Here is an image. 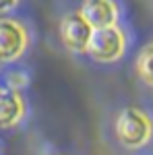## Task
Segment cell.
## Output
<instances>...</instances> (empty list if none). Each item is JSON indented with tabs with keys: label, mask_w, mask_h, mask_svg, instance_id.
<instances>
[{
	"label": "cell",
	"mask_w": 153,
	"mask_h": 155,
	"mask_svg": "<svg viewBox=\"0 0 153 155\" xmlns=\"http://www.w3.org/2000/svg\"><path fill=\"white\" fill-rule=\"evenodd\" d=\"M153 122L139 107H124L116 118V137L118 141L128 147L139 149L151 139Z\"/></svg>",
	"instance_id": "6da1fadb"
},
{
	"label": "cell",
	"mask_w": 153,
	"mask_h": 155,
	"mask_svg": "<svg viewBox=\"0 0 153 155\" xmlns=\"http://www.w3.org/2000/svg\"><path fill=\"white\" fill-rule=\"evenodd\" d=\"M124 52H126V35L118 25L104 27V29H93L87 54L95 62H101V64L116 62L124 56Z\"/></svg>",
	"instance_id": "7a4b0ae2"
},
{
	"label": "cell",
	"mask_w": 153,
	"mask_h": 155,
	"mask_svg": "<svg viewBox=\"0 0 153 155\" xmlns=\"http://www.w3.org/2000/svg\"><path fill=\"white\" fill-rule=\"evenodd\" d=\"M29 29L17 19L0 17V62H17L29 48Z\"/></svg>",
	"instance_id": "3957f363"
},
{
	"label": "cell",
	"mask_w": 153,
	"mask_h": 155,
	"mask_svg": "<svg viewBox=\"0 0 153 155\" xmlns=\"http://www.w3.org/2000/svg\"><path fill=\"white\" fill-rule=\"evenodd\" d=\"M93 35V27L87 23V19L79 11L68 12L60 21V39L64 48L72 54H87L89 41Z\"/></svg>",
	"instance_id": "277c9868"
},
{
	"label": "cell",
	"mask_w": 153,
	"mask_h": 155,
	"mask_svg": "<svg viewBox=\"0 0 153 155\" xmlns=\"http://www.w3.org/2000/svg\"><path fill=\"white\" fill-rule=\"evenodd\" d=\"M79 12L87 19V23L93 29L118 25V17H120L116 0H83Z\"/></svg>",
	"instance_id": "5b68a950"
},
{
	"label": "cell",
	"mask_w": 153,
	"mask_h": 155,
	"mask_svg": "<svg viewBox=\"0 0 153 155\" xmlns=\"http://www.w3.org/2000/svg\"><path fill=\"white\" fill-rule=\"evenodd\" d=\"M25 97L21 91L11 87H0V128H12L25 118Z\"/></svg>",
	"instance_id": "8992f818"
},
{
	"label": "cell",
	"mask_w": 153,
	"mask_h": 155,
	"mask_svg": "<svg viewBox=\"0 0 153 155\" xmlns=\"http://www.w3.org/2000/svg\"><path fill=\"white\" fill-rule=\"evenodd\" d=\"M137 72L147 85H153V41L147 44L137 56Z\"/></svg>",
	"instance_id": "52a82bcc"
},
{
	"label": "cell",
	"mask_w": 153,
	"mask_h": 155,
	"mask_svg": "<svg viewBox=\"0 0 153 155\" xmlns=\"http://www.w3.org/2000/svg\"><path fill=\"white\" fill-rule=\"evenodd\" d=\"M27 85H29V77H27L25 72L12 71L11 74H8V83H6V87H11V89H15V91H21V89H25Z\"/></svg>",
	"instance_id": "ba28073f"
},
{
	"label": "cell",
	"mask_w": 153,
	"mask_h": 155,
	"mask_svg": "<svg viewBox=\"0 0 153 155\" xmlns=\"http://www.w3.org/2000/svg\"><path fill=\"white\" fill-rule=\"evenodd\" d=\"M21 0H0V12H6V11H12Z\"/></svg>",
	"instance_id": "9c48e42d"
}]
</instances>
